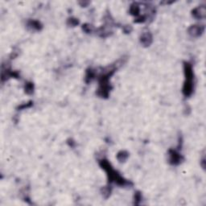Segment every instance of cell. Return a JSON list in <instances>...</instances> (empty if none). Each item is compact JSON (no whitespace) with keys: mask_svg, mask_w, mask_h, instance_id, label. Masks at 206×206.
<instances>
[{"mask_svg":"<svg viewBox=\"0 0 206 206\" xmlns=\"http://www.w3.org/2000/svg\"><path fill=\"white\" fill-rule=\"evenodd\" d=\"M99 164H100L101 167L107 173L109 181L114 182V183H116L118 185H120V186H126V185H130L131 184L130 182H128L125 179L122 178V176L119 175L114 169H113V168L110 165V163L106 159H103L102 160H100L99 161Z\"/></svg>","mask_w":206,"mask_h":206,"instance_id":"obj_1","label":"cell"},{"mask_svg":"<svg viewBox=\"0 0 206 206\" xmlns=\"http://www.w3.org/2000/svg\"><path fill=\"white\" fill-rule=\"evenodd\" d=\"M184 74H185V82L183 88V94L184 96L188 97L193 92V68L189 63H184Z\"/></svg>","mask_w":206,"mask_h":206,"instance_id":"obj_2","label":"cell"},{"mask_svg":"<svg viewBox=\"0 0 206 206\" xmlns=\"http://www.w3.org/2000/svg\"><path fill=\"white\" fill-rule=\"evenodd\" d=\"M183 160V157L175 150L169 151V162L172 165H178Z\"/></svg>","mask_w":206,"mask_h":206,"instance_id":"obj_3","label":"cell"},{"mask_svg":"<svg viewBox=\"0 0 206 206\" xmlns=\"http://www.w3.org/2000/svg\"><path fill=\"white\" fill-rule=\"evenodd\" d=\"M204 28L201 26L193 25L188 29V33L193 37H197L203 33Z\"/></svg>","mask_w":206,"mask_h":206,"instance_id":"obj_4","label":"cell"},{"mask_svg":"<svg viewBox=\"0 0 206 206\" xmlns=\"http://www.w3.org/2000/svg\"><path fill=\"white\" fill-rule=\"evenodd\" d=\"M152 42V36L149 31L144 32L141 36V43L145 46H149Z\"/></svg>","mask_w":206,"mask_h":206,"instance_id":"obj_5","label":"cell"},{"mask_svg":"<svg viewBox=\"0 0 206 206\" xmlns=\"http://www.w3.org/2000/svg\"><path fill=\"white\" fill-rule=\"evenodd\" d=\"M193 16L196 19H203L205 16V6H199L193 11Z\"/></svg>","mask_w":206,"mask_h":206,"instance_id":"obj_6","label":"cell"},{"mask_svg":"<svg viewBox=\"0 0 206 206\" xmlns=\"http://www.w3.org/2000/svg\"><path fill=\"white\" fill-rule=\"evenodd\" d=\"M96 76V72L94 71V69H88L87 72H86V75H85V82H90Z\"/></svg>","mask_w":206,"mask_h":206,"instance_id":"obj_7","label":"cell"},{"mask_svg":"<svg viewBox=\"0 0 206 206\" xmlns=\"http://www.w3.org/2000/svg\"><path fill=\"white\" fill-rule=\"evenodd\" d=\"M129 156V154L127 151H119V153H118V155H117V158H118V159H119L120 162H124L126 159L128 158Z\"/></svg>","mask_w":206,"mask_h":206,"instance_id":"obj_8","label":"cell"},{"mask_svg":"<svg viewBox=\"0 0 206 206\" xmlns=\"http://www.w3.org/2000/svg\"><path fill=\"white\" fill-rule=\"evenodd\" d=\"M28 27H30L32 29H35V30H40L41 28V24L40 23V22L38 21H36V20H31L28 22Z\"/></svg>","mask_w":206,"mask_h":206,"instance_id":"obj_9","label":"cell"},{"mask_svg":"<svg viewBox=\"0 0 206 206\" xmlns=\"http://www.w3.org/2000/svg\"><path fill=\"white\" fill-rule=\"evenodd\" d=\"M34 91V85L31 82L27 83L25 85V92L28 94H31Z\"/></svg>","mask_w":206,"mask_h":206,"instance_id":"obj_10","label":"cell"},{"mask_svg":"<svg viewBox=\"0 0 206 206\" xmlns=\"http://www.w3.org/2000/svg\"><path fill=\"white\" fill-rule=\"evenodd\" d=\"M139 6H137L136 4L132 5L131 7V14L134 15V16H138V15H139Z\"/></svg>","mask_w":206,"mask_h":206,"instance_id":"obj_11","label":"cell"},{"mask_svg":"<svg viewBox=\"0 0 206 206\" xmlns=\"http://www.w3.org/2000/svg\"><path fill=\"white\" fill-rule=\"evenodd\" d=\"M68 23H69V25H71V26H76L77 24H78V20L77 19L71 18V19H69V22H68Z\"/></svg>","mask_w":206,"mask_h":206,"instance_id":"obj_12","label":"cell"},{"mask_svg":"<svg viewBox=\"0 0 206 206\" xmlns=\"http://www.w3.org/2000/svg\"><path fill=\"white\" fill-rule=\"evenodd\" d=\"M134 199H135V204H139V202L140 201L141 199H142V196H141V194L139 193H135V195H134Z\"/></svg>","mask_w":206,"mask_h":206,"instance_id":"obj_13","label":"cell"}]
</instances>
